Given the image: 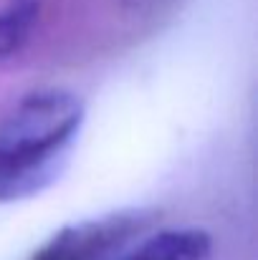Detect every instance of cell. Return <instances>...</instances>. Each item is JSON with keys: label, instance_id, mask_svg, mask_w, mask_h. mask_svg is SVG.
<instances>
[{"label": "cell", "instance_id": "obj_1", "mask_svg": "<svg viewBox=\"0 0 258 260\" xmlns=\"http://www.w3.org/2000/svg\"><path fill=\"white\" fill-rule=\"evenodd\" d=\"M84 121L86 104L69 88L23 93L0 116V205L31 200L53 187Z\"/></svg>", "mask_w": 258, "mask_h": 260}, {"label": "cell", "instance_id": "obj_2", "mask_svg": "<svg viewBox=\"0 0 258 260\" xmlns=\"http://www.w3.org/2000/svg\"><path fill=\"white\" fill-rule=\"evenodd\" d=\"M160 212L152 207H127L99 217H86L56 230L28 260H117L139 235L152 230Z\"/></svg>", "mask_w": 258, "mask_h": 260}, {"label": "cell", "instance_id": "obj_3", "mask_svg": "<svg viewBox=\"0 0 258 260\" xmlns=\"http://www.w3.org/2000/svg\"><path fill=\"white\" fill-rule=\"evenodd\" d=\"M213 235L197 225L147 230L132 245H127L117 260H210Z\"/></svg>", "mask_w": 258, "mask_h": 260}, {"label": "cell", "instance_id": "obj_4", "mask_svg": "<svg viewBox=\"0 0 258 260\" xmlns=\"http://www.w3.org/2000/svg\"><path fill=\"white\" fill-rule=\"evenodd\" d=\"M43 0H5L0 5V63L15 58L31 41Z\"/></svg>", "mask_w": 258, "mask_h": 260}]
</instances>
